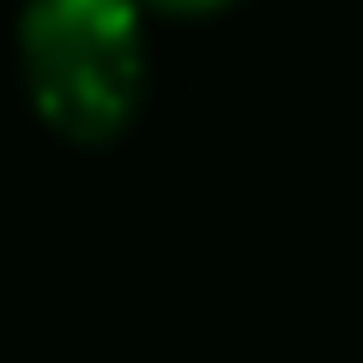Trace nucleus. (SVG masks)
I'll return each mask as SVG.
<instances>
[{
    "instance_id": "nucleus-2",
    "label": "nucleus",
    "mask_w": 363,
    "mask_h": 363,
    "mask_svg": "<svg viewBox=\"0 0 363 363\" xmlns=\"http://www.w3.org/2000/svg\"><path fill=\"white\" fill-rule=\"evenodd\" d=\"M157 6H176V13H206V6H224V0H157Z\"/></svg>"
},
{
    "instance_id": "nucleus-1",
    "label": "nucleus",
    "mask_w": 363,
    "mask_h": 363,
    "mask_svg": "<svg viewBox=\"0 0 363 363\" xmlns=\"http://www.w3.org/2000/svg\"><path fill=\"white\" fill-rule=\"evenodd\" d=\"M25 73L61 133L104 140L140 97L133 0H37L25 13Z\"/></svg>"
}]
</instances>
